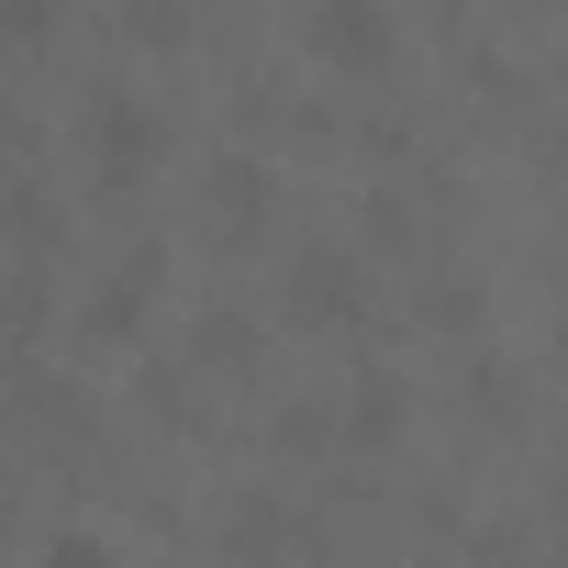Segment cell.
I'll return each instance as SVG.
<instances>
[{"mask_svg":"<svg viewBox=\"0 0 568 568\" xmlns=\"http://www.w3.org/2000/svg\"><path fill=\"white\" fill-rule=\"evenodd\" d=\"M90 134H101V156H112V168H134V156H145V145H156V123H145V112H134V101H123V90H112V101H101V112H90Z\"/></svg>","mask_w":568,"mask_h":568,"instance_id":"2","label":"cell"},{"mask_svg":"<svg viewBox=\"0 0 568 568\" xmlns=\"http://www.w3.org/2000/svg\"><path fill=\"white\" fill-rule=\"evenodd\" d=\"M557 501H568V479H557Z\"/></svg>","mask_w":568,"mask_h":568,"instance_id":"5","label":"cell"},{"mask_svg":"<svg viewBox=\"0 0 568 568\" xmlns=\"http://www.w3.org/2000/svg\"><path fill=\"white\" fill-rule=\"evenodd\" d=\"M313 45H324V57H379V45H390V23L346 0V12H313Z\"/></svg>","mask_w":568,"mask_h":568,"instance_id":"1","label":"cell"},{"mask_svg":"<svg viewBox=\"0 0 568 568\" xmlns=\"http://www.w3.org/2000/svg\"><path fill=\"white\" fill-rule=\"evenodd\" d=\"M557 335H568V313H557Z\"/></svg>","mask_w":568,"mask_h":568,"instance_id":"6","label":"cell"},{"mask_svg":"<svg viewBox=\"0 0 568 568\" xmlns=\"http://www.w3.org/2000/svg\"><path fill=\"white\" fill-rule=\"evenodd\" d=\"M256 201H267V168L223 156V168H212V212H256Z\"/></svg>","mask_w":568,"mask_h":568,"instance_id":"3","label":"cell"},{"mask_svg":"<svg viewBox=\"0 0 568 568\" xmlns=\"http://www.w3.org/2000/svg\"><path fill=\"white\" fill-rule=\"evenodd\" d=\"M45 568H101V546H90V535H57V546H45Z\"/></svg>","mask_w":568,"mask_h":568,"instance_id":"4","label":"cell"}]
</instances>
